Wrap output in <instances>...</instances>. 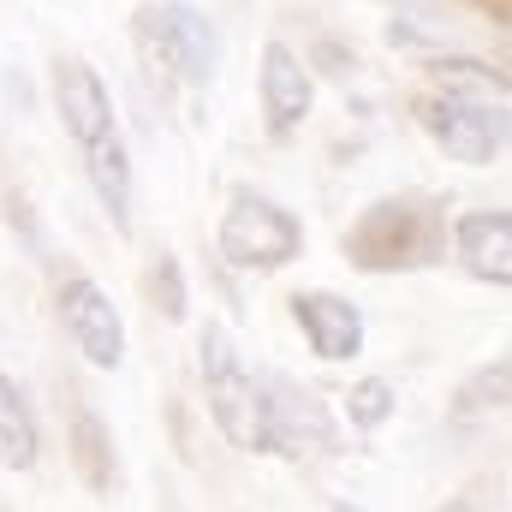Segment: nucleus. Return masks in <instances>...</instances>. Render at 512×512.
Returning <instances> with one entry per match:
<instances>
[{
  "instance_id": "7",
  "label": "nucleus",
  "mask_w": 512,
  "mask_h": 512,
  "mask_svg": "<svg viewBox=\"0 0 512 512\" xmlns=\"http://www.w3.org/2000/svg\"><path fill=\"white\" fill-rule=\"evenodd\" d=\"M60 328H66V340L84 352V364L90 370H120L126 364V316H120V304L90 280V274H72V280H60Z\"/></svg>"
},
{
  "instance_id": "17",
  "label": "nucleus",
  "mask_w": 512,
  "mask_h": 512,
  "mask_svg": "<svg viewBox=\"0 0 512 512\" xmlns=\"http://www.w3.org/2000/svg\"><path fill=\"white\" fill-rule=\"evenodd\" d=\"M507 358H495L489 370H477L465 393H459V405H453V423H477V417H489V411H501L507 405Z\"/></svg>"
},
{
  "instance_id": "19",
  "label": "nucleus",
  "mask_w": 512,
  "mask_h": 512,
  "mask_svg": "<svg viewBox=\"0 0 512 512\" xmlns=\"http://www.w3.org/2000/svg\"><path fill=\"white\" fill-rule=\"evenodd\" d=\"M441 512H477V507L471 501H453V507H441Z\"/></svg>"
},
{
  "instance_id": "1",
  "label": "nucleus",
  "mask_w": 512,
  "mask_h": 512,
  "mask_svg": "<svg viewBox=\"0 0 512 512\" xmlns=\"http://www.w3.org/2000/svg\"><path fill=\"white\" fill-rule=\"evenodd\" d=\"M340 251L364 274H405V268H429L447 251V215L435 197L423 191H399L376 197L340 239Z\"/></svg>"
},
{
  "instance_id": "14",
  "label": "nucleus",
  "mask_w": 512,
  "mask_h": 512,
  "mask_svg": "<svg viewBox=\"0 0 512 512\" xmlns=\"http://www.w3.org/2000/svg\"><path fill=\"white\" fill-rule=\"evenodd\" d=\"M72 459H78V471H84V483L96 489V495H114L120 489V459H114V435H108V423L96 417V411H72Z\"/></svg>"
},
{
  "instance_id": "2",
  "label": "nucleus",
  "mask_w": 512,
  "mask_h": 512,
  "mask_svg": "<svg viewBox=\"0 0 512 512\" xmlns=\"http://www.w3.org/2000/svg\"><path fill=\"white\" fill-rule=\"evenodd\" d=\"M197 376H203V399H209L215 429L239 453H262V376L239 352L227 322H203V334H197Z\"/></svg>"
},
{
  "instance_id": "20",
  "label": "nucleus",
  "mask_w": 512,
  "mask_h": 512,
  "mask_svg": "<svg viewBox=\"0 0 512 512\" xmlns=\"http://www.w3.org/2000/svg\"><path fill=\"white\" fill-rule=\"evenodd\" d=\"M334 512H364V507H352V501H334Z\"/></svg>"
},
{
  "instance_id": "5",
  "label": "nucleus",
  "mask_w": 512,
  "mask_h": 512,
  "mask_svg": "<svg viewBox=\"0 0 512 512\" xmlns=\"http://www.w3.org/2000/svg\"><path fill=\"white\" fill-rule=\"evenodd\" d=\"M262 453H280L292 465H316L340 453V423L322 393L292 382L286 370L262 376Z\"/></svg>"
},
{
  "instance_id": "15",
  "label": "nucleus",
  "mask_w": 512,
  "mask_h": 512,
  "mask_svg": "<svg viewBox=\"0 0 512 512\" xmlns=\"http://www.w3.org/2000/svg\"><path fill=\"white\" fill-rule=\"evenodd\" d=\"M435 90L465 96V102L507 108V78H501V72H489L483 60H435Z\"/></svg>"
},
{
  "instance_id": "16",
  "label": "nucleus",
  "mask_w": 512,
  "mask_h": 512,
  "mask_svg": "<svg viewBox=\"0 0 512 512\" xmlns=\"http://www.w3.org/2000/svg\"><path fill=\"white\" fill-rule=\"evenodd\" d=\"M393 405H399V393L387 376H364V382L346 387V423L352 429H364V435H376L387 417H393Z\"/></svg>"
},
{
  "instance_id": "12",
  "label": "nucleus",
  "mask_w": 512,
  "mask_h": 512,
  "mask_svg": "<svg viewBox=\"0 0 512 512\" xmlns=\"http://www.w3.org/2000/svg\"><path fill=\"white\" fill-rule=\"evenodd\" d=\"M84 173H90V191L96 203L108 209L114 233H131V155H126V137L108 131L84 149Z\"/></svg>"
},
{
  "instance_id": "11",
  "label": "nucleus",
  "mask_w": 512,
  "mask_h": 512,
  "mask_svg": "<svg viewBox=\"0 0 512 512\" xmlns=\"http://www.w3.org/2000/svg\"><path fill=\"white\" fill-rule=\"evenodd\" d=\"M453 251H459V262H465L477 280L507 286L512 280V215L507 209H471V215H459Z\"/></svg>"
},
{
  "instance_id": "4",
  "label": "nucleus",
  "mask_w": 512,
  "mask_h": 512,
  "mask_svg": "<svg viewBox=\"0 0 512 512\" xmlns=\"http://www.w3.org/2000/svg\"><path fill=\"white\" fill-rule=\"evenodd\" d=\"M215 245L233 268H251V274H274L286 268L292 256H304V221L274 203L268 191H233L227 209H221V227H215Z\"/></svg>"
},
{
  "instance_id": "3",
  "label": "nucleus",
  "mask_w": 512,
  "mask_h": 512,
  "mask_svg": "<svg viewBox=\"0 0 512 512\" xmlns=\"http://www.w3.org/2000/svg\"><path fill=\"white\" fill-rule=\"evenodd\" d=\"M137 48L173 84H209L221 66V36L191 0H149L137 12Z\"/></svg>"
},
{
  "instance_id": "10",
  "label": "nucleus",
  "mask_w": 512,
  "mask_h": 512,
  "mask_svg": "<svg viewBox=\"0 0 512 512\" xmlns=\"http://www.w3.org/2000/svg\"><path fill=\"white\" fill-rule=\"evenodd\" d=\"M54 114H60V126L66 137L78 143V149H90L96 137H108L114 126V96H108V84H102V72L90 66V60H54Z\"/></svg>"
},
{
  "instance_id": "13",
  "label": "nucleus",
  "mask_w": 512,
  "mask_h": 512,
  "mask_svg": "<svg viewBox=\"0 0 512 512\" xmlns=\"http://www.w3.org/2000/svg\"><path fill=\"white\" fill-rule=\"evenodd\" d=\"M36 453H42L36 411H30V399L18 393V382L0 370V465H6V471H30Z\"/></svg>"
},
{
  "instance_id": "8",
  "label": "nucleus",
  "mask_w": 512,
  "mask_h": 512,
  "mask_svg": "<svg viewBox=\"0 0 512 512\" xmlns=\"http://www.w3.org/2000/svg\"><path fill=\"white\" fill-rule=\"evenodd\" d=\"M256 102H262V126H268V137H292V131L310 120L316 84H310V66H304V54H298L292 42H268V48H262Z\"/></svg>"
},
{
  "instance_id": "9",
  "label": "nucleus",
  "mask_w": 512,
  "mask_h": 512,
  "mask_svg": "<svg viewBox=\"0 0 512 512\" xmlns=\"http://www.w3.org/2000/svg\"><path fill=\"white\" fill-rule=\"evenodd\" d=\"M286 304H292V322H298L304 346H310L322 364H352V358H364V316H358V304H346L340 292H322V286L292 292Z\"/></svg>"
},
{
  "instance_id": "18",
  "label": "nucleus",
  "mask_w": 512,
  "mask_h": 512,
  "mask_svg": "<svg viewBox=\"0 0 512 512\" xmlns=\"http://www.w3.org/2000/svg\"><path fill=\"white\" fill-rule=\"evenodd\" d=\"M149 298L161 304L167 322H185V280H179V262H173V256H155V268H149Z\"/></svg>"
},
{
  "instance_id": "6",
  "label": "nucleus",
  "mask_w": 512,
  "mask_h": 512,
  "mask_svg": "<svg viewBox=\"0 0 512 512\" xmlns=\"http://www.w3.org/2000/svg\"><path fill=\"white\" fill-rule=\"evenodd\" d=\"M417 120H423V131L453 161H465V167H489L507 149V108H489V102H465V96L429 90L417 102Z\"/></svg>"
}]
</instances>
